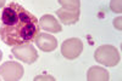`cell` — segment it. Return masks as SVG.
Listing matches in <instances>:
<instances>
[{
    "instance_id": "6da1fadb",
    "label": "cell",
    "mask_w": 122,
    "mask_h": 81,
    "mask_svg": "<svg viewBox=\"0 0 122 81\" xmlns=\"http://www.w3.org/2000/svg\"><path fill=\"white\" fill-rule=\"evenodd\" d=\"M39 21L29 11L16 3H10L1 13L0 39L9 46L28 44L39 34Z\"/></svg>"
},
{
    "instance_id": "8992f818",
    "label": "cell",
    "mask_w": 122,
    "mask_h": 81,
    "mask_svg": "<svg viewBox=\"0 0 122 81\" xmlns=\"http://www.w3.org/2000/svg\"><path fill=\"white\" fill-rule=\"evenodd\" d=\"M36 44L39 47V50H42L44 52H51L57 47V41L56 39L46 33H40L38 34V36L36 38Z\"/></svg>"
},
{
    "instance_id": "7a4b0ae2",
    "label": "cell",
    "mask_w": 122,
    "mask_h": 81,
    "mask_svg": "<svg viewBox=\"0 0 122 81\" xmlns=\"http://www.w3.org/2000/svg\"><path fill=\"white\" fill-rule=\"evenodd\" d=\"M94 58L97 62L104 64L106 67H115L121 60L118 50L111 45H103V46L98 47L95 50Z\"/></svg>"
},
{
    "instance_id": "5b68a950",
    "label": "cell",
    "mask_w": 122,
    "mask_h": 81,
    "mask_svg": "<svg viewBox=\"0 0 122 81\" xmlns=\"http://www.w3.org/2000/svg\"><path fill=\"white\" fill-rule=\"evenodd\" d=\"M83 51V44L78 38L67 39L61 45V53L67 59H76Z\"/></svg>"
},
{
    "instance_id": "3957f363",
    "label": "cell",
    "mask_w": 122,
    "mask_h": 81,
    "mask_svg": "<svg viewBox=\"0 0 122 81\" xmlns=\"http://www.w3.org/2000/svg\"><path fill=\"white\" fill-rule=\"evenodd\" d=\"M12 55L17 59L22 60V62H25L27 64H32L38 59V52L33 47V45H30V43L14 46Z\"/></svg>"
},
{
    "instance_id": "30bf717a",
    "label": "cell",
    "mask_w": 122,
    "mask_h": 81,
    "mask_svg": "<svg viewBox=\"0 0 122 81\" xmlns=\"http://www.w3.org/2000/svg\"><path fill=\"white\" fill-rule=\"evenodd\" d=\"M59 4L62 7H66V9L79 10V7H81V0H59Z\"/></svg>"
},
{
    "instance_id": "4fadbf2b",
    "label": "cell",
    "mask_w": 122,
    "mask_h": 81,
    "mask_svg": "<svg viewBox=\"0 0 122 81\" xmlns=\"http://www.w3.org/2000/svg\"><path fill=\"white\" fill-rule=\"evenodd\" d=\"M121 21H122L121 17H117V18L114 19V26H115V28H117V30H121V29H122V27H121Z\"/></svg>"
},
{
    "instance_id": "277c9868",
    "label": "cell",
    "mask_w": 122,
    "mask_h": 81,
    "mask_svg": "<svg viewBox=\"0 0 122 81\" xmlns=\"http://www.w3.org/2000/svg\"><path fill=\"white\" fill-rule=\"evenodd\" d=\"M0 76L7 81H16L23 76V67L17 62H5L0 65Z\"/></svg>"
},
{
    "instance_id": "52a82bcc",
    "label": "cell",
    "mask_w": 122,
    "mask_h": 81,
    "mask_svg": "<svg viewBox=\"0 0 122 81\" xmlns=\"http://www.w3.org/2000/svg\"><path fill=\"white\" fill-rule=\"evenodd\" d=\"M56 15L59 16V19L64 24H75L78 19H79V10L75 9H66V7H61L56 11Z\"/></svg>"
},
{
    "instance_id": "7c38bea8",
    "label": "cell",
    "mask_w": 122,
    "mask_h": 81,
    "mask_svg": "<svg viewBox=\"0 0 122 81\" xmlns=\"http://www.w3.org/2000/svg\"><path fill=\"white\" fill-rule=\"evenodd\" d=\"M34 80L36 81H39V80H50V81H54L55 79L53 76H50V75H39V76H36Z\"/></svg>"
},
{
    "instance_id": "9c48e42d",
    "label": "cell",
    "mask_w": 122,
    "mask_h": 81,
    "mask_svg": "<svg viewBox=\"0 0 122 81\" xmlns=\"http://www.w3.org/2000/svg\"><path fill=\"white\" fill-rule=\"evenodd\" d=\"M110 77L107 70L101 67H92L87 73L88 81H107Z\"/></svg>"
},
{
    "instance_id": "9a60e30c",
    "label": "cell",
    "mask_w": 122,
    "mask_h": 81,
    "mask_svg": "<svg viewBox=\"0 0 122 81\" xmlns=\"http://www.w3.org/2000/svg\"><path fill=\"white\" fill-rule=\"evenodd\" d=\"M1 57H3V52L0 51V59H1Z\"/></svg>"
},
{
    "instance_id": "ba28073f",
    "label": "cell",
    "mask_w": 122,
    "mask_h": 81,
    "mask_svg": "<svg viewBox=\"0 0 122 81\" xmlns=\"http://www.w3.org/2000/svg\"><path fill=\"white\" fill-rule=\"evenodd\" d=\"M39 27L49 33H60L62 28L61 24L56 21V18L51 15H44L39 19Z\"/></svg>"
},
{
    "instance_id": "5bb4252c",
    "label": "cell",
    "mask_w": 122,
    "mask_h": 81,
    "mask_svg": "<svg viewBox=\"0 0 122 81\" xmlns=\"http://www.w3.org/2000/svg\"><path fill=\"white\" fill-rule=\"evenodd\" d=\"M5 1H6V0H0V7H3L5 5Z\"/></svg>"
},
{
    "instance_id": "8fae6325",
    "label": "cell",
    "mask_w": 122,
    "mask_h": 81,
    "mask_svg": "<svg viewBox=\"0 0 122 81\" xmlns=\"http://www.w3.org/2000/svg\"><path fill=\"white\" fill-rule=\"evenodd\" d=\"M122 0H111L110 3V9L111 11L115 13H121L122 12Z\"/></svg>"
}]
</instances>
